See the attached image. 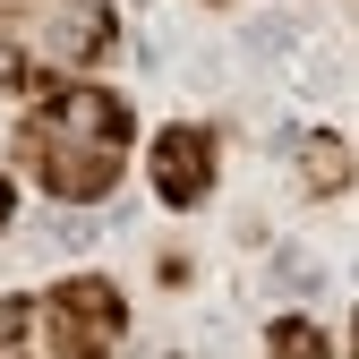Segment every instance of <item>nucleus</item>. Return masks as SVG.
<instances>
[{"instance_id":"obj_1","label":"nucleus","mask_w":359,"mask_h":359,"mask_svg":"<svg viewBox=\"0 0 359 359\" xmlns=\"http://www.w3.org/2000/svg\"><path fill=\"white\" fill-rule=\"evenodd\" d=\"M128 137H137V120H128L120 95H103V86H52L43 111H26V128H18V163L52 197L86 205V197H103L120 180Z\"/></svg>"},{"instance_id":"obj_2","label":"nucleus","mask_w":359,"mask_h":359,"mask_svg":"<svg viewBox=\"0 0 359 359\" xmlns=\"http://www.w3.org/2000/svg\"><path fill=\"white\" fill-rule=\"evenodd\" d=\"M43 325H52V351L60 359H111L120 334H128V308L103 274H69L52 299H43Z\"/></svg>"},{"instance_id":"obj_3","label":"nucleus","mask_w":359,"mask_h":359,"mask_svg":"<svg viewBox=\"0 0 359 359\" xmlns=\"http://www.w3.org/2000/svg\"><path fill=\"white\" fill-rule=\"evenodd\" d=\"M214 189V137L205 128H163L154 137V197L163 205H197Z\"/></svg>"},{"instance_id":"obj_4","label":"nucleus","mask_w":359,"mask_h":359,"mask_svg":"<svg viewBox=\"0 0 359 359\" xmlns=\"http://www.w3.org/2000/svg\"><path fill=\"white\" fill-rule=\"evenodd\" d=\"M351 180V146L342 137H299V189L308 197H334Z\"/></svg>"},{"instance_id":"obj_5","label":"nucleus","mask_w":359,"mask_h":359,"mask_svg":"<svg viewBox=\"0 0 359 359\" xmlns=\"http://www.w3.org/2000/svg\"><path fill=\"white\" fill-rule=\"evenodd\" d=\"M265 351H274V359H334V351H325V334L308 325V317H274V334H265Z\"/></svg>"},{"instance_id":"obj_6","label":"nucleus","mask_w":359,"mask_h":359,"mask_svg":"<svg viewBox=\"0 0 359 359\" xmlns=\"http://www.w3.org/2000/svg\"><path fill=\"white\" fill-rule=\"evenodd\" d=\"M26 325H34V308H26V299H0V359L26 342Z\"/></svg>"},{"instance_id":"obj_7","label":"nucleus","mask_w":359,"mask_h":359,"mask_svg":"<svg viewBox=\"0 0 359 359\" xmlns=\"http://www.w3.org/2000/svg\"><path fill=\"white\" fill-rule=\"evenodd\" d=\"M9 214H18V189H9V180H0V222H9Z\"/></svg>"},{"instance_id":"obj_8","label":"nucleus","mask_w":359,"mask_h":359,"mask_svg":"<svg viewBox=\"0 0 359 359\" xmlns=\"http://www.w3.org/2000/svg\"><path fill=\"white\" fill-rule=\"evenodd\" d=\"M9 359H18V351H9Z\"/></svg>"}]
</instances>
